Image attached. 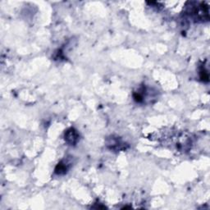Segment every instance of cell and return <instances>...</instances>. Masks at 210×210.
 <instances>
[{"label":"cell","mask_w":210,"mask_h":210,"mask_svg":"<svg viewBox=\"0 0 210 210\" xmlns=\"http://www.w3.org/2000/svg\"><path fill=\"white\" fill-rule=\"evenodd\" d=\"M72 129L68 130L67 132V135H65V139L68 140V142H70L71 144H74L76 142V140H77V135H76L75 131H73L72 135Z\"/></svg>","instance_id":"1"}]
</instances>
